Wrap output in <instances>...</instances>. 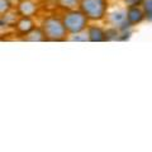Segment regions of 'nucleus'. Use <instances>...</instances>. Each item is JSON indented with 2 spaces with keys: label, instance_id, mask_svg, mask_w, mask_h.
<instances>
[{
  "label": "nucleus",
  "instance_id": "nucleus-2",
  "mask_svg": "<svg viewBox=\"0 0 152 152\" xmlns=\"http://www.w3.org/2000/svg\"><path fill=\"white\" fill-rule=\"evenodd\" d=\"M146 10H147V14H148V17L152 19V0H150V1L146 4Z\"/></svg>",
  "mask_w": 152,
  "mask_h": 152
},
{
  "label": "nucleus",
  "instance_id": "nucleus-1",
  "mask_svg": "<svg viewBox=\"0 0 152 152\" xmlns=\"http://www.w3.org/2000/svg\"><path fill=\"white\" fill-rule=\"evenodd\" d=\"M141 18H142L141 12L137 10V9H132L129 12V19L132 22H138V20H141Z\"/></svg>",
  "mask_w": 152,
  "mask_h": 152
}]
</instances>
